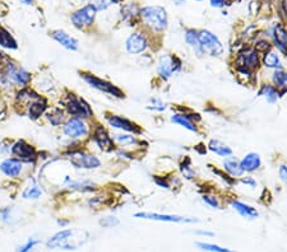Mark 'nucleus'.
<instances>
[{
	"label": "nucleus",
	"mask_w": 287,
	"mask_h": 252,
	"mask_svg": "<svg viewBox=\"0 0 287 252\" xmlns=\"http://www.w3.org/2000/svg\"><path fill=\"white\" fill-rule=\"evenodd\" d=\"M281 8H282V13H284L285 17L287 18V0H284V3L281 5Z\"/></svg>",
	"instance_id": "obj_46"
},
{
	"label": "nucleus",
	"mask_w": 287,
	"mask_h": 252,
	"mask_svg": "<svg viewBox=\"0 0 287 252\" xmlns=\"http://www.w3.org/2000/svg\"><path fill=\"white\" fill-rule=\"evenodd\" d=\"M199 40L204 55L218 58V56L223 55V52H225V47H223L222 42L219 41V39L215 33H212L208 29L199 31Z\"/></svg>",
	"instance_id": "obj_5"
},
{
	"label": "nucleus",
	"mask_w": 287,
	"mask_h": 252,
	"mask_svg": "<svg viewBox=\"0 0 287 252\" xmlns=\"http://www.w3.org/2000/svg\"><path fill=\"white\" fill-rule=\"evenodd\" d=\"M155 182L157 183L160 187L162 188H170V183L167 182V180L165 179V177H156Z\"/></svg>",
	"instance_id": "obj_42"
},
{
	"label": "nucleus",
	"mask_w": 287,
	"mask_h": 252,
	"mask_svg": "<svg viewBox=\"0 0 287 252\" xmlns=\"http://www.w3.org/2000/svg\"><path fill=\"white\" fill-rule=\"evenodd\" d=\"M240 182L252 188H254L255 186H257V181H255L253 177H250V176H248V177H241V179H240Z\"/></svg>",
	"instance_id": "obj_41"
},
{
	"label": "nucleus",
	"mask_w": 287,
	"mask_h": 252,
	"mask_svg": "<svg viewBox=\"0 0 287 252\" xmlns=\"http://www.w3.org/2000/svg\"><path fill=\"white\" fill-rule=\"evenodd\" d=\"M88 233L82 229H64L48 239L46 246L48 249L60 250H78L87 242Z\"/></svg>",
	"instance_id": "obj_1"
},
{
	"label": "nucleus",
	"mask_w": 287,
	"mask_h": 252,
	"mask_svg": "<svg viewBox=\"0 0 287 252\" xmlns=\"http://www.w3.org/2000/svg\"><path fill=\"white\" fill-rule=\"evenodd\" d=\"M198 249L200 251L206 252H234L233 250L227 249V247H222V246L216 245V243H208V242H197Z\"/></svg>",
	"instance_id": "obj_31"
},
{
	"label": "nucleus",
	"mask_w": 287,
	"mask_h": 252,
	"mask_svg": "<svg viewBox=\"0 0 287 252\" xmlns=\"http://www.w3.org/2000/svg\"><path fill=\"white\" fill-rule=\"evenodd\" d=\"M12 152L14 156H17L21 160H24V162H33L37 158L35 148L24 140L17 141L12 148Z\"/></svg>",
	"instance_id": "obj_17"
},
{
	"label": "nucleus",
	"mask_w": 287,
	"mask_h": 252,
	"mask_svg": "<svg viewBox=\"0 0 287 252\" xmlns=\"http://www.w3.org/2000/svg\"><path fill=\"white\" fill-rule=\"evenodd\" d=\"M222 168L230 177L233 179H238V177H241L244 175L242 172L241 166H240V160L236 158V157H226L222 162Z\"/></svg>",
	"instance_id": "obj_20"
},
{
	"label": "nucleus",
	"mask_w": 287,
	"mask_h": 252,
	"mask_svg": "<svg viewBox=\"0 0 287 252\" xmlns=\"http://www.w3.org/2000/svg\"><path fill=\"white\" fill-rule=\"evenodd\" d=\"M258 94L262 97H264L265 101L268 103H271V105L277 102L278 99L282 97V92L278 88H276L273 84H263L261 87V90H259Z\"/></svg>",
	"instance_id": "obj_24"
},
{
	"label": "nucleus",
	"mask_w": 287,
	"mask_h": 252,
	"mask_svg": "<svg viewBox=\"0 0 287 252\" xmlns=\"http://www.w3.org/2000/svg\"><path fill=\"white\" fill-rule=\"evenodd\" d=\"M184 40L187 42V45L193 50L198 56H203V50H202V45H200L199 40V32L197 29L189 28L185 31L184 33Z\"/></svg>",
	"instance_id": "obj_22"
},
{
	"label": "nucleus",
	"mask_w": 287,
	"mask_h": 252,
	"mask_svg": "<svg viewBox=\"0 0 287 252\" xmlns=\"http://www.w3.org/2000/svg\"><path fill=\"white\" fill-rule=\"evenodd\" d=\"M139 16L145 26L155 32H164L168 26L167 12L164 7H160V5L142 8L139 10Z\"/></svg>",
	"instance_id": "obj_2"
},
{
	"label": "nucleus",
	"mask_w": 287,
	"mask_h": 252,
	"mask_svg": "<svg viewBox=\"0 0 287 252\" xmlns=\"http://www.w3.org/2000/svg\"><path fill=\"white\" fill-rule=\"evenodd\" d=\"M106 120L109 125L114 129H119L121 131H126V133H132V134L137 135L142 133V129L139 128L136 122H133L129 118L123 117L119 115H107Z\"/></svg>",
	"instance_id": "obj_12"
},
{
	"label": "nucleus",
	"mask_w": 287,
	"mask_h": 252,
	"mask_svg": "<svg viewBox=\"0 0 287 252\" xmlns=\"http://www.w3.org/2000/svg\"><path fill=\"white\" fill-rule=\"evenodd\" d=\"M0 219L4 222H10V207H5L0 211Z\"/></svg>",
	"instance_id": "obj_43"
},
{
	"label": "nucleus",
	"mask_w": 287,
	"mask_h": 252,
	"mask_svg": "<svg viewBox=\"0 0 287 252\" xmlns=\"http://www.w3.org/2000/svg\"><path fill=\"white\" fill-rule=\"evenodd\" d=\"M92 139H94L97 147L100 148L101 150H103V152H111L114 149V145H115L113 137H110L106 129L100 126V125L94 130Z\"/></svg>",
	"instance_id": "obj_15"
},
{
	"label": "nucleus",
	"mask_w": 287,
	"mask_h": 252,
	"mask_svg": "<svg viewBox=\"0 0 287 252\" xmlns=\"http://www.w3.org/2000/svg\"><path fill=\"white\" fill-rule=\"evenodd\" d=\"M64 134L71 139H79V137H87L90 133V128L86 124L84 118L71 117L64 125Z\"/></svg>",
	"instance_id": "obj_9"
},
{
	"label": "nucleus",
	"mask_w": 287,
	"mask_h": 252,
	"mask_svg": "<svg viewBox=\"0 0 287 252\" xmlns=\"http://www.w3.org/2000/svg\"><path fill=\"white\" fill-rule=\"evenodd\" d=\"M100 224L105 228H113V227H117L119 224V220L115 217H106L100 220Z\"/></svg>",
	"instance_id": "obj_38"
},
{
	"label": "nucleus",
	"mask_w": 287,
	"mask_h": 252,
	"mask_svg": "<svg viewBox=\"0 0 287 252\" xmlns=\"http://www.w3.org/2000/svg\"><path fill=\"white\" fill-rule=\"evenodd\" d=\"M95 17H96V9L91 4H88L72 14V22L77 28L82 29L84 27H90L94 23Z\"/></svg>",
	"instance_id": "obj_11"
},
{
	"label": "nucleus",
	"mask_w": 287,
	"mask_h": 252,
	"mask_svg": "<svg viewBox=\"0 0 287 252\" xmlns=\"http://www.w3.org/2000/svg\"><path fill=\"white\" fill-rule=\"evenodd\" d=\"M271 37L273 41V46L278 51L287 55V29L284 24L277 23L271 29Z\"/></svg>",
	"instance_id": "obj_16"
},
{
	"label": "nucleus",
	"mask_w": 287,
	"mask_h": 252,
	"mask_svg": "<svg viewBox=\"0 0 287 252\" xmlns=\"http://www.w3.org/2000/svg\"><path fill=\"white\" fill-rule=\"evenodd\" d=\"M48 121L51 122L54 126H59V125L62 124L64 121V111L60 109H52L51 111L48 112Z\"/></svg>",
	"instance_id": "obj_32"
},
{
	"label": "nucleus",
	"mask_w": 287,
	"mask_h": 252,
	"mask_svg": "<svg viewBox=\"0 0 287 252\" xmlns=\"http://www.w3.org/2000/svg\"><path fill=\"white\" fill-rule=\"evenodd\" d=\"M240 166H241L242 172L244 173H253L258 171L262 166V158L258 153L250 152L245 154V157L240 160Z\"/></svg>",
	"instance_id": "obj_18"
},
{
	"label": "nucleus",
	"mask_w": 287,
	"mask_h": 252,
	"mask_svg": "<svg viewBox=\"0 0 287 252\" xmlns=\"http://www.w3.org/2000/svg\"><path fill=\"white\" fill-rule=\"evenodd\" d=\"M118 1H120V0H111V3H118Z\"/></svg>",
	"instance_id": "obj_48"
},
{
	"label": "nucleus",
	"mask_w": 287,
	"mask_h": 252,
	"mask_svg": "<svg viewBox=\"0 0 287 252\" xmlns=\"http://www.w3.org/2000/svg\"><path fill=\"white\" fill-rule=\"evenodd\" d=\"M254 48L259 52V54L263 55V54H265L267 51H269V50H272V45L268 41H265V40H262V41H259L255 44Z\"/></svg>",
	"instance_id": "obj_36"
},
{
	"label": "nucleus",
	"mask_w": 287,
	"mask_h": 252,
	"mask_svg": "<svg viewBox=\"0 0 287 252\" xmlns=\"http://www.w3.org/2000/svg\"><path fill=\"white\" fill-rule=\"evenodd\" d=\"M183 67L180 59L176 55L164 54L160 56L157 63V74L158 77L164 80L170 79L175 73H178Z\"/></svg>",
	"instance_id": "obj_4"
},
{
	"label": "nucleus",
	"mask_w": 287,
	"mask_h": 252,
	"mask_svg": "<svg viewBox=\"0 0 287 252\" xmlns=\"http://www.w3.org/2000/svg\"><path fill=\"white\" fill-rule=\"evenodd\" d=\"M194 116L195 115L191 112H176L174 115H171L170 121L191 133H198V125Z\"/></svg>",
	"instance_id": "obj_14"
},
{
	"label": "nucleus",
	"mask_w": 287,
	"mask_h": 252,
	"mask_svg": "<svg viewBox=\"0 0 287 252\" xmlns=\"http://www.w3.org/2000/svg\"><path fill=\"white\" fill-rule=\"evenodd\" d=\"M202 201L210 207H212V209H221V203H219L216 195L203 194L202 195Z\"/></svg>",
	"instance_id": "obj_33"
},
{
	"label": "nucleus",
	"mask_w": 287,
	"mask_h": 252,
	"mask_svg": "<svg viewBox=\"0 0 287 252\" xmlns=\"http://www.w3.org/2000/svg\"><path fill=\"white\" fill-rule=\"evenodd\" d=\"M114 143H117L120 147H128V145H137L138 144V137L134 134H114Z\"/></svg>",
	"instance_id": "obj_27"
},
{
	"label": "nucleus",
	"mask_w": 287,
	"mask_h": 252,
	"mask_svg": "<svg viewBox=\"0 0 287 252\" xmlns=\"http://www.w3.org/2000/svg\"><path fill=\"white\" fill-rule=\"evenodd\" d=\"M65 106H67V111L74 117L88 118L94 115L91 106L83 98H78L75 94H69Z\"/></svg>",
	"instance_id": "obj_8"
},
{
	"label": "nucleus",
	"mask_w": 287,
	"mask_h": 252,
	"mask_svg": "<svg viewBox=\"0 0 287 252\" xmlns=\"http://www.w3.org/2000/svg\"><path fill=\"white\" fill-rule=\"evenodd\" d=\"M46 111V102L45 101H41V98L36 99L35 102L31 103L28 110L29 117L32 118V120H36V118H39L40 116Z\"/></svg>",
	"instance_id": "obj_30"
},
{
	"label": "nucleus",
	"mask_w": 287,
	"mask_h": 252,
	"mask_svg": "<svg viewBox=\"0 0 287 252\" xmlns=\"http://www.w3.org/2000/svg\"><path fill=\"white\" fill-rule=\"evenodd\" d=\"M22 162L18 160H5L0 164V169L4 175H7L8 177H17L22 171Z\"/></svg>",
	"instance_id": "obj_25"
},
{
	"label": "nucleus",
	"mask_w": 287,
	"mask_h": 252,
	"mask_svg": "<svg viewBox=\"0 0 287 252\" xmlns=\"http://www.w3.org/2000/svg\"><path fill=\"white\" fill-rule=\"evenodd\" d=\"M134 217L139 219L156 220V222H166V223H198V219L191 217H181L174 214H160V213H147V211H139L134 214Z\"/></svg>",
	"instance_id": "obj_7"
},
{
	"label": "nucleus",
	"mask_w": 287,
	"mask_h": 252,
	"mask_svg": "<svg viewBox=\"0 0 287 252\" xmlns=\"http://www.w3.org/2000/svg\"><path fill=\"white\" fill-rule=\"evenodd\" d=\"M208 149H210L212 153L217 154L218 157H222V158L233 156V149H231L227 144L218 140V139H212V140H210V143H208Z\"/></svg>",
	"instance_id": "obj_26"
},
{
	"label": "nucleus",
	"mask_w": 287,
	"mask_h": 252,
	"mask_svg": "<svg viewBox=\"0 0 287 252\" xmlns=\"http://www.w3.org/2000/svg\"><path fill=\"white\" fill-rule=\"evenodd\" d=\"M197 1H203V0H197Z\"/></svg>",
	"instance_id": "obj_49"
},
{
	"label": "nucleus",
	"mask_w": 287,
	"mask_h": 252,
	"mask_svg": "<svg viewBox=\"0 0 287 252\" xmlns=\"http://www.w3.org/2000/svg\"><path fill=\"white\" fill-rule=\"evenodd\" d=\"M272 83L276 88L282 92L284 94L285 88L287 87V71H285L284 69H280V70H274L272 74Z\"/></svg>",
	"instance_id": "obj_28"
},
{
	"label": "nucleus",
	"mask_w": 287,
	"mask_h": 252,
	"mask_svg": "<svg viewBox=\"0 0 287 252\" xmlns=\"http://www.w3.org/2000/svg\"><path fill=\"white\" fill-rule=\"evenodd\" d=\"M81 77L83 78V80L88 84V86L95 88V90L100 91V92L107 93V94H110V96L117 97V98H124V97H125L124 92L120 90V88H118L117 86H114L113 83H110V82H107V80L101 79V78L96 77V75H94V74L82 73Z\"/></svg>",
	"instance_id": "obj_6"
},
{
	"label": "nucleus",
	"mask_w": 287,
	"mask_h": 252,
	"mask_svg": "<svg viewBox=\"0 0 287 252\" xmlns=\"http://www.w3.org/2000/svg\"><path fill=\"white\" fill-rule=\"evenodd\" d=\"M149 46V42L143 33H132V35L126 39L125 48L126 51L132 55H138L144 52Z\"/></svg>",
	"instance_id": "obj_13"
},
{
	"label": "nucleus",
	"mask_w": 287,
	"mask_h": 252,
	"mask_svg": "<svg viewBox=\"0 0 287 252\" xmlns=\"http://www.w3.org/2000/svg\"><path fill=\"white\" fill-rule=\"evenodd\" d=\"M71 163L75 168L95 169L101 166V160L95 154L84 153V152H74L69 158Z\"/></svg>",
	"instance_id": "obj_10"
},
{
	"label": "nucleus",
	"mask_w": 287,
	"mask_h": 252,
	"mask_svg": "<svg viewBox=\"0 0 287 252\" xmlns=\"http://www.w3.org/2000/svg\"><path fill=\"white\" fill-rule=\"evenodd\" d=\"M278 176H280L281 181L287 185V164L280 166V168H278Z\"/></svg>",
	"instance_id": "obj_40"
},
{
	"label": "nucleus",
	"mask_w": 287,
	"mask_h": 252,
	"mask_svg": "<svg viewBox=\"0 0 287 252\" xmlns=\"http://www.w3.org/2000/svg\"><path fill=\"white\" fill-rule=\"evenodd\" d=\"M147 109L153 110V111L162 112V111H165V110L167 109V106H166V103H164L162 101H160V99L152 98L151 99V105L147 106Z\"/></svg>",
	"instance_id": "obj_35"
},
{
	"label": "nucleus",
	"mask_w": 287,
	"mask_h": 252,
	"mask_svg": "<svg viewBox=\"0 0 287 252\" xmlns=\"http://www.w3.org/2000/svg\"><path fill=\"white\" fill-rule=\"evenodd\" d=\"M230 205L242 218H246V219H257L259 217V211L254 206L246 204V203H242L240 200H231L230 201Z\"/></svg>",
	"instance_id": "obj_19"
},
{
	"label": "nucleus",
	"mask_w": 287,
	"mask_h": 252,
	"mask_svg": "<svg viewBox=\"0 0 287 252\" xmlns=\"http://www.w3.org/2000/svg\"><path fill=\"white\" fill-rule=\"evenodd\" d=\"M52 39L55 41H58L63 47H65L67 50H72V51H75L78 48V41L74 39V37H72L69 36L68 33L62 31V29H56L52 32Z\"/></svg>",
	"instance_id": "obj_21"
},
{
	"label": "nucleus",
	"mask_w": 287,
	"mask_h": 252,
	"mask_svg": "<svg viewBox=\"0 0 287 252\" xmlns=\"http://www.w3.org/2000/svg\"><path fill=\"white\" fill-rule=\"evenodd\" d=\"M40 243L39 239H28V242L26 243V245H23L22 247H21L20 250H18V252H29L32 249H35V246H37Z\"/></svg>",
	"instance_id": "obj_39"
},
{
	"label": "nucleus",
	"mask_w": 287,
	"mask_h": 252,
	"mask_svg": "<svg viewBox=\"0 0 287 252\" xmlns=\"http://www.w3.org/2000/svg\"><path fill=\"white\" fill-rule=\"evenodd\" d=\"M0 46H3L5 48H12V50H16L18 47L17 45V41L13 39V36L8 32L7 29L0 27Z\"/></svg>",
	"instance_id": "obj_29"
},
{
	"label": "nucleus",
	"mask_w": 287,
	"mask_h": 252,
	"mask_svg": "<svg viewBox=\"0 0 287 252\" xmlns=\"http://www.w3.org/2000/svg\"><path fill=\"white\" fill-rule=\"evenodd\" d=\"M23 4H31L32 3V0H21Z\"/></svg>",
	"instance_id": "obj_47"
},
{
	"label": "nucleus",
	"mask_w": 287,
	"mask_h": 252,
	"mask_svg": "<svg viewBox=\"0 0 287 252\" xmlns=\"http://www.w3.org/2000/svg\"><path fill=\"white\" fill-rule=\"evenodd\" d=\"M262 67L267 68V69H273V70L284 69L280 55L274 50H269V51L262 55Z\"/></svg>",
	"instance_id": "obj_23"
},
{
	"label": "nucleus",
	"mask_w": 287,
	"mask_h": 252,
	"mask_svg": "<svg viewBox=\"0 0 287 252\" xmlns=\"http://www.w3.org/2000/svg\"><path fill=\"white\" fill-rule=\"evenodd\" d=\"M40 196H41V188L35 183L32 186H28L23 191V198L24 199H39Z\"/></svg>",
	"instance_id": "obj_34"
},
{
	"label": "nucleus",
	"mask_w": 287,
	"mask_h": 252,
	"mask_svg": "<svg viewBox=\"0 0 287 252\" xmlns=\"http://www.w3.org/2000/svg\"><path fill=\"white\" fill-rule=\"evenodd\" d=\"M235 65L236 69H245L254 73L262 67V55L254 47L244 48L236 55Z\"/></svg>",
	"instance_id": "obj_3"
},
{
	"label": "nucleus",
	"mask_w": 287,
	"mask_h": 252,
	"mask_svg": "<svg viewBox=\"0 0 287 252\" xmlns=\"http://www.w3.org/2000/svg\"><path fill=\"white\" fill-rule=\"evenodd\" d=\"M111 4V0H92L91 5L97 10H105Z\"/></svg>",
	"instance_id": "obj_37"
},
{
	"label": "nucleus",
	"mask_w": 287,
	"mask_h": 252,
	"mask_svg": "<svg viewBox=\"0 0 287 252\" xmlns=\"http://www.w3.org/2000/svg\"><path fill=\"white\" fill-rule=\"evenodd\" d=\"M226 3V0H211V5L213 8H221L223 7Z\"/></svg>",
	"instance_id": "obj_44"
},
{
	"label": "nucleus",
	"mask_w": 287,
	"mask_h": 252,
	"mask_svg": "<svg viewBox=\"0 0 287 252\" xmlns=\"http://www.w3.org/2000/svg\"><path fill=\"white\" fill-rule=\"evenodd\" d=\"M195 234H199V236H206V237H213L215 236V233L213 232H208V230H195Z\"/></svg>",
	"instance_id": "obj_45"
}]
</instances>
